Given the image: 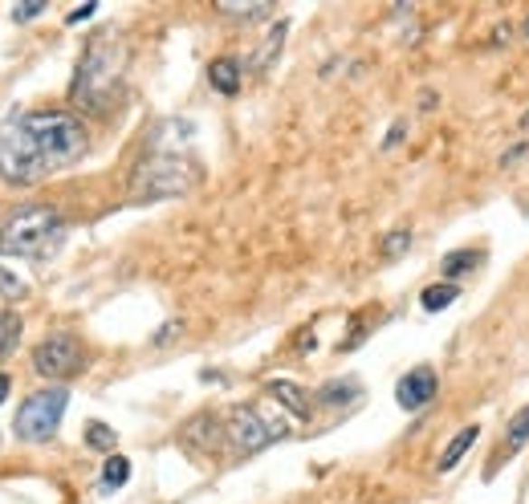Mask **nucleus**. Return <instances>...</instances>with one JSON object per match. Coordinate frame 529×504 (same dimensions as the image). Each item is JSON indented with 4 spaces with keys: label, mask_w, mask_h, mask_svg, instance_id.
I'll use <instances>...</instances> for the list:
<instances>
[{
    "label": "nucleus",
    "mask_w": 529,
    "mask_h": 504,
    "mask_svg": "<svg viewBox=\"0 0 529 504\" xmlns=\"http://www.w3.org/2000/svg\"><path fill=\"white\" fill-rule=\"evenodd\" d=\"M86 443H90V447H102V452H110V447H114V431L106 427V423H90V427H86Z\"/></svg>",
    "instance_id": "obj_16"
},
{
    "label": "nucleus",
    "mask_w": 529,
    "mask_h": 504,
    "mask_svg": "<svg viewBox=\"0 0 529 504\" xmlns=\"http://www.w3.org/2000/svg\"><path fill=\"white\" fill-rule=\"evenodd\" d=\"M94 13V0H90V5H81V8H73L70 13V24H78V21H86V16Z\"/></svg>",
    "instance_id": "obj_21"
},
{
    "label": "nucleus",
    "mask_w": 529,
    "mask_h": 504,
    "mask_svg": "<svg viewBox=\"0 0 529 504\" xmlns=\"http://www.w3.org/2000/svg\"><path fill=\"white\" fill-rule=\"evenodd\" d=\"M208 78L220 94H236V89H241V70H236V61H212Z\"/></svg>",
    "instance_id": "obj_11"
},
{
    "label": "nucleus",
    "mask_w": 529,
    "mask_h": 504,
    "mask_svg": "<svg viewBox=\"0 0 529 504\" xmlns=\"http://www.w3.org/2000/svg\"><path fill=\"white\" fill-rule=\"evenodd\" d=\"M477 435H480V427H464L460 435H452V443H448L444 455H439V471H452L456 463H460V455L468 452L472 443H477Z\"/></svg>",
    "instance_id": "obj_10"
},
{
    "label": "nucleus",
    "mask_w": 529,
    "mask_h": 504,
    "mask_svg": "<svg viewBox=\"0 0 529 504\" xmlns=\"http://www.w3.org/2000/svg\"><path fill=\"white\" fill-rule=\"evenodd\" d=\"M118 81V53L110 45H90L86 57H81L78 81H73V94L81 98L86 106L102 110L106 98H110V86Z\"/></svg>",
    "instance_id": "obj_6"
},
{
    "label": "nucleus",
    "mask_w": 529,
    "mask_h": 504,
    "mask_svg": "<svg viewBox=\"0 0 529 504\" xmlns=\"http://www.w3.org/2000/svg\"><path fill=\"white\" fill-rule=\"evenodd\" d=\"M127 476H130V460L110 455V460H106V468H102V484L106 488H118V484H127Z\"/></svg>",
    "instance_id": "obj_14"
},
{
    "label": "nucleus",
    "mask_w": 529,
    "mask_h": 504,
    "mask_svg": "<svg viewBox=\"0 0 529 504\" xmlns=\"http://www.w3.org/2000/svg\"><path fill=\"white\" fill-rule=\"evenodd\" d=\"M195 183V167L179 154H151V159L138 163L135 183H130V195L138 203L146 200H171V195L187 191Z\"/></svg>",
    "instance_id": "obj_3"
},
{
    "label": "nucleus",
    "mask_w": 529,
    "mask_h": 504,
    "mask_svg": "<svg viewBox=\"0 0 529 504\" xmlns=\"http://www.w3.org/2000/svg\"><path fill=\"white\" fill-rule=\"evenodd\" d=\"M228 439H232L236 452H260L269 447L273 439L285 435V415H269L265 406L257 403H244L228 411Z\"/></svg>",
    "instance_id": "obj_4"
},
{
    "label": "nucleus",
    "mask_w": 529,
    "mask_h": 504,
    "mask_svg": "<svg viewBox=\"0 0 529 504\" xmlns=\"http://www.w3.org/2000/svg\"><path fill=\"white\" fill-rule=\"evenodd\" d=\"M456 301V285H428V289L420 293V305L428 309V313H436V309H448Z\"/></svg>",
    "instance_id": "obj_12"
},
{
    "label": "nucleus",
    "mask_w": 529,
    "mask_h": 504,
    "mask_svg": "<svg viewBox=\"0 0 529 504\" xmlns=\"http://www.w3.org/2000/svg\"><path fill=\"white\" fill-rule=\"evenodd\" d=\"M86 126L65 110H33L0 122V175L8 183H41L86 154Z\"/></svg>",
    "instance_id": "obj_1"
},
{
    "label": "nucleus",
    "mask_w": 529,
    "mask_h": 504,
    "mask_svg": "<svg viewBox=\"0 0 529 504\" xmlns=\"http://www.w3.org/2000/svg\"><path fill=\"white\" fill-rule=\"evenodd\" d=\"M175 333H179V322H167V325H163V333H159L155 341H167V338H175Z\"/></svg>",
    "instance_id": "obj_22"
},
{
    "label": "nucleus",
    "mask_w": 529,
    "mask_h": 504,
    "mask_svg": "<svg viewBox=\"0 0 529 504\" xmlns=\"http://www.w3.org/2000/svg\"><path fill=\"white\" fill-rule=\"evenodd\" d=\"M525 130H529V114H525Z\"/></svg>",
    "instance_id": "obj_24"
},
{
    "label": "nucleus",
    "mask_w": 529,
    "mask_h": 504,
    "mask_svg": "<svg viewBox=\"0 0 529 504\" xmlns=\"http://www.w3.org/2000/svg\"><path fill=\"white\" fill-rule=\"evenodd\" d=\"M477 260H480V257H477L472 248H460V252H448V257L439 260V268H444V276H460V273H468Z\"/></svg>",
    "instance_id": "obj_13"
},
{
    "label": "nucleus",
    "mask_w": 529,
    "mask_h": 504,
    "mask_svg": "<svg viewBox=\"0 0 529 504\" xmlns=\"http://www.w3.org/2000/svg\"><path fill=\"white\" fill-rule=\"evenodd\" d=\"M61 240V211L29 203L0 219V257H45Z\"/></svg>",
    "instance_id": "obj_2"
},
{
    "label": "nucleus",
    "mask_w": 529,
    "mask_h": 504,
    "mask_svg": "<svg viewBox=\"0 0 529 504\" xmlns=\"http://www.w3.org/2000/svg\"><path fill=\"white\" fill-rule=\"evenodd\" d=\"M8 387H13V382H8V374H0V403H5V395H8Z\"/></svg>",
    "instance_id": "obj_23"
},
{
    "label": "nucleus",
    "mask_w": 529,
    "mask_h": 504,
    "mask_svg": "<svg viewBox=\"0 0 529 504\" xmlns=\"http://www.w3.org/2000/svg\"><path fill=\"white\" fill-rule=\"evenodd\" d=\"M525 439H529V406H525V411L513 415V423H509V443H513V447H521Z\"/></svg>",
    "instance_id": "obj_17"
},
{
    "label": "nucleus",
    "mask_w": 529,
    "mask_h": 504,
    "mask_svg": "<svg viewBox=\"0 0 529 504\" xmlns=\"http://www.w3.org/2000/svg\"><path fill=\"white\" fill-rule=\"evenodd\" d=\"M395 398H399L403 411H420V406H428L431 398H436V370H431V366H415L411 374L399 378Z\"/></svg>",
    "instance_id": "obj_8"
},
{
    "label": "nucleus",
    "mask_w": 529,
    "mask_h": 504,
    "mask_svg": "<svg viewBox=\"0 0 529 504\" xmlns=\"http://www.w3.org/2000/svg\"><path fill=\"white\" fill-rule=\"evenodd\" d=\"M41 8H45V0H24L21 8H13V21H29V16H37Z\"/></svg>",
    "instance_id": "obj_20"
},
{
    "label": "nucleus",
    "mask_w": 529,
    "mask_h": 504,
    "mask_svg": "<svg viewBox=\"0 0 529 504\" xmlns=\"http://www.w3.org/2000/svg\"><path fill=\"white\" fill-rule=\"evenodd\" d=\"M407 244H411V232L407 228H399V232H391L387 240H383V257H399V252H407Z\"/></svg>",
    "instance_id": "obj_18"
},
{
    "label": "nucleus",
    "mask_w": 529,
    "mask_h": 504,
    "mask_svg": "<svg viewBox=\"0 0 529 504\" xmlns=\"http://www.w3.org/2000/svg\"><path fill=\"white\" fill-rule=\"evenodd\" d=\"M33 366H37V374H45V378H65V374H73L81 366L78 338H70V333L45 338L37 350H33Z\"/></svg>",
    "instance_id": "obj_7"
},
{
    "label": "nucleus",
    "mask_w": 529,
    "mask_h": 504,
    "mask_svg": "<svg viewBox=\"0 0 529 504\" xmlns=\"http://www.w3.org/2000/svg\"><path fill=\"white\" fill-rule=\"evenodd\" d=\"M16 338H21V317L0 313V354H8V350L16 346Z\"/></svg>",
    "instance_id": "obj_15"
},
{
    "label": "nucleus",
    "mask_w": 529,
    "mask_h": 504,
    "mask_svg": "<svg viewBox=\"0 0 529 504\" xmlns=\"http://www.w3.org/2000/svg\"><path fill=\"white\" fill-rule=\"evenodd\" d=\"M21 293H24L21 276H13L8 268H0V297H21Z\"/></svg>",
    "instance_id": "obj_19"
},
{
    "label": "nucleus",
    "mask_w": 529,
    "mask_h": 504,
    "mask_svg": "<svg viewBox=\"0 0 529 504\" xmlns=\"http://www.w3.org/2000/svg\"><path fill=\"white\" fill-rule=\"evenodd\" d=\"M269 395H273L281 406H289V411L298 415V419H306V415H309L306 395H301V390L293 387V382H281V378H277V382H269Z\"/></svg>",
    "instance_id": "obj_9"
},
{
    "label": "nucleus",
    "mask_w": 529,
    "mask_h": 504,
    "mask_svg": "<svg viewBox=\"0 0 529 504\" xmlns=\"http://www.w3.org/2000/svg\"><path fill=\"white\" fill-rule=\"evenodd\" d=\"M65 406H70V390L65 387H45V390H37V395H29L24 406L16 411V435H21L24 443L49 439L57 431V423H61Z\"/></svg>",
    "instance_id": "obj_5"
}]
</instances>
